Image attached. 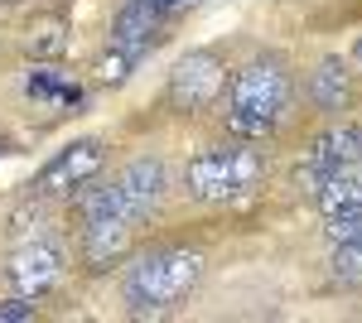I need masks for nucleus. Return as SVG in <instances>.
Wrapping results in <instances>:
<instances>
[{
  "instance_id": "f257e3e1",
  "label": "nucleus",
  "mask_w": 362,
  "mask_h": 323,
  "mask_svg": "<svg viewBox=\"0 0 362 323\" xmlns=\"http://www.w3.org/2000/svg\"><path fill=\"white\" fill-rule=\"evenodd\" d=\"M198 275H203V256L189 251V246L145 251L136 266L126 270V304H131V314H160V309H174V304L198 285Z\"/></svg>"
},
{
  "instance_id": "f03ea898",
  "label": "nucleus",
  "mask_w": 362,
  "mask_h": 323,
  "mask_svg": "<svg viewBox=\"0 0 362 323\" xmlns=\"http://www.w3.org/2000/svg\"><path fill=\"white\" fill-rule=\"evenodd\" d=\"M261 179V155L247 145H223V150H208L189 160L184 169V189L198 203H227V198H242L247 189H256Z\"/></svg>"
},
{
  "instance_id": "7ed1b4c3",
  "label": "nucleus",
  "mask_w": 362,
  "mask_h": 323,
  "mask_svg": "<svg viewBox=\"0 0 362 323\" xmlns=\"http://www.w3.org/2000/svg\"><path fill=\"white\" fill-rule=\"evenodd\" d=\"M285 107H290V73L280 58H256L232 78V111H251V116L276 121Z\"/></svg>"
},
{
  "instance_id": "20e7f679",
  "label": "nucleus",
  "mask_w": 362,
  "mask_h": 323,
  "mask_svg": "<svg viewBox=\"0 0 362 323\" xmlns=\"http://www.w3.org/2000/svg\"><path fill=\"white\" fill-rule=\"evenodd\" d=\"M102 164H107V145H102V140H73V145H63L54 160L34 174V184H29V189L39 193V198L78 193V189H87V184L97 179V169H102Z\"/></svg>"
},
{
  "instance_id": "39448f33",
  "label": "nucleus",
  "mask_w": 362,
  "mask_h": 323,
  "mask_svg": "<svg viewBox=\"0 0 362 323\" xmlns=\"http://www.w3.org/2000/svg\"><path fill=\"white\" fill-rule=\"evenodd\" d=\"M227 87V68L213 49H198V54L179 58V68L169 73V107L174 111H203L223 97Z\"/></svg>"
},
{
  "instance_id": "423d86ee",
  "label": "nucleus",
  "mask_w": 362,
  "mask_h": 323,
  "mask_svg": "<svg viewBox=\"0 0 362 323\" xmlns=\"http://www.w3.org/2000/svg\"><path fill=\"white\" fill-rule=\"evenodd\" d=\"M58 275H63V251L54 242H34L25 251H15L10 256V266H5V285L15 290V295L25 299H39L44 290H54Z\"/></svg>"
},
{
  "instance_id": "0eeeda50",
  "label": "nucleus",
  "mask_w": 362,
  "mask_h": 323,
  "mask_svg": "<svg viewBox=\"0 0 362 323\" xmlns=\"http://www.w3.org/2000/svg\"><path fill=\"white\" fill-rule=\"evenodd\" d=\"M112 189H116V198H121L126 217H131V222H140V217H150V208L165 198V164H160V160L126 164V169L116 174Z\"/></svg>"
},
{
  "instance_id": "6e6552de",
  "label": "nucleus",
  "mask_w": 362,
  "mask_h": 323,
  "mask_svg": "<svg viewBox=\"0 0 362 323\" xmlns=\"http://www.w3.org/2000/svg\"><path fill=\"white\" fill-rule=\"evenodd\" d=\"M160 20H165L160 5H150V0H126L121 15H116V25H112V49H126V54L140 58L160 39Z\"/></svg>"
},
{
  "instance_id": "1a4fd4ad",
  "label": "nucleus",
  "mask_w": 362,
  "mask_h": 323,
  "mask_svg": "<svg viewBox=\"0 0 362 323\" xmlns=\"http://www.w3.org/2000/svg\"><path fill=\"white\" fill-rule=\"evenodd\" d=\"M131 246V222H87L83 227V256L92 270H107L126 256Z\"/></svg>"
},
{
  "instance_id": "9d476101",
  "label": "nucleus",
  "mask_w": 362,
  "mask_h": 323,
  "mask_svg": "<svg viewBox=\"0 0 362 323\" xmlns=\"http://www.w3.org/2000/svg\"><path fill=\"white\" fill-rule=\"evenodd\" d=\"M309 160L338 164V169L358 164L362 160V126H334V131H324L314 145H309Z\"/></svg>"
},
{
  "instance_id": "9b49d317",
  "label": "nucleus",
  "mask_w": 362,
  "mask_h": 323,
  "mask_svg": "<svg viewBox=\"0 0 362 323\" xmlns=\"http://www.w3.org/2000/svg\"><path fill=\"white\" fill-rule=\"evenodd\" d=\"M348 97H353V92H348V68H343L338 58H329V63L309 78V102L324 107V111H343Z\"/></svg>"
},
{
  "instance_id": "f8f14e48",
  "label": "nucleus",
  "mask_w": 362,
  "mask_h": 323,
  "mask_svg": "<svg viewBox=\"0 0 362 323\" xmlns=\"http://www.w3.org/2000/svg\"><path fill=\"white\" fill-rule=\"evenodd\" d=\"M25 49H29V58H39V63L58 58L68 49V20H63V15H39L25 34Z\"/></svg>"
},
{
  "instance_id": "ddd939ff",
  "label": "nucleus",
  "mask_w": 362,
  "mask_h": 323,
  "mask_svg": "<svg viewBox=\"0 0 362 323\" xmlns=\"http://www.w3.org/2000/svg\"><path fill=\"white\" fill-rule=\"evenodd\" d=\"M314 198H319V208H324L329 217H334V213H358V208H362V179H348V169H343L334 184L319 189Z\"/></svg>"
},
{
  "instance_id": "4468645a",
  "label": "nucleus",
  "mask_w": 362,
  "mask_h": 323,
  "mask_svg": "<svg viewBox=\"0 0 362 323\" xmlns=\"http://www.w3.org/2000/svg\"><path fill=\"white\" fill-rule=\"evenodd\" d=\"M338 174H343L338 164H324V160H305L300 169H295V174H290V184H295L300 193H309V198H314L319 189H329V184H334Z\"/></svg>"
},
{
  "instance_id": "2eb2a0df",
  "label": "nucleus",
  "mask_w": 362,
  "mask_h": 323,
  "mask_svg": "<svg viewBox=\"0 0 362 323\" xmlns=\"http://www.w3.org/2000/svg\"><path fill=\"white\" fill-rule=\"evenodd\" d=\"M334 275H338V280H358V275H362V232H358V237H348V242H338Z\"/></svg>"
},
{
  "instance_id": "dca6fc26",
  "label": "nucleus",
  "mask_w": 362,
  "mask_h": 323,
  "mask_svg": "<svg viewBox=\"0 0 362 323\" xmlns=\"http://www.w3.org/2000/svg\"><path fill=\"white\" fill-rule=\"evenodd\" d=\"M227 131L242 135V140H261V135L276 131V121H266V116H251V111H227Z\"/></svg>"
},
{
  "instance_id": "f3484780",
  "label": "nucleus",
  "mask_w": 362,
  "mask_h": 323,
  "mask_svg": "<svg viewBox=\"0 0 362 323\" xmlns=\"http://www.w3.org/2000/svg\"><path fill=\"white\" fill-rule=\"evenodd\" d=\"M131 68H136V54L112 49L107 58H97V82H126V78H131Z\"/></svg>"
},
{
  "instance_id": "a211bd4d",
  "label": "nucleus",
  "mask_w": 362,
  "mask_h": 323,
  "mask_svg": "<svg viewBox=\"0 0 362 323\" xmlns=\"http://www.w3.org/2000/svg\"><path fill=\"white\" fill-rule=\"evenodd\" d=\"M358 232H362V208H358V213H334V217H329V227H324V237H329V242H348V237H358Z\"/></svg>"
},
{
  "instance_id": "6ab92c4d",
  "label": "nucleus",
  "mask_w": 362,
  "mask_h": 323,
  "mask_svg": "<svg viewBox=\"0 0 362 323\" xmlns=\"http://www.w3.org/2000/svg\"><path fill=\"white\" fill-rule=\"evenodd\" d=\"M0 319L5 323H25V319H34V304H29L25 295H15L10 304H0Z\"/></svg>"
},
{
  "instance_id": "aec40b11",
  "label": "nucleus",
  "mask_w": 362,
  "mask_h": 323,
  "mask_svg": "<svg viewBox=\"0 0 362 323\" xmlns=\"http://www.w3.org/2000/svg\"><path fill=\"white\" fill-rule=\"evenodd\" d=\"M353 63H362V44H358V49H353Z\"/></svg>"
},
{
  "instance_id": "412c9836",
  "label": "nucleus",
  "mask_w": 362,
  "mask_h": 323,
  "mask_svg": "<svg viewBox=\"0 0 362 323\" xmlns=\"http://www.w3.org/2000/svg\"><path fill=\"white\" fill-rule=\"evenodd\" d=\"M0 155H5V140H0Z\"/></svg>"
}]
</instances>
